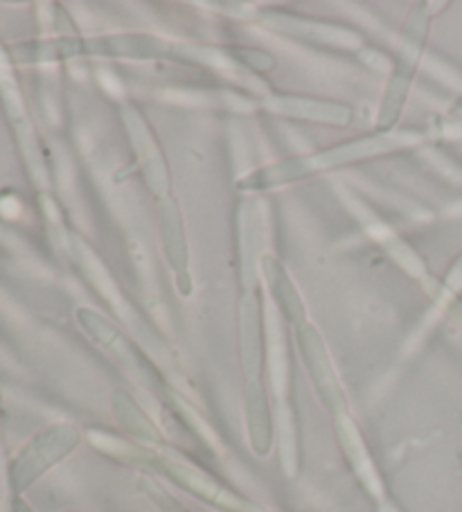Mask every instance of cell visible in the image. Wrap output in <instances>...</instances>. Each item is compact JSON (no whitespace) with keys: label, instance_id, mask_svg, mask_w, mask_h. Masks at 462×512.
Instances as JSON below:
<instances>
[{"label":"cell","instance_id":"6da1fadb","mask_svg":"<svg viewBox=\"0 0 462 512\" xmlns=\"http://www.w3.org/2000/svg\"><path fill=\"white\" fill-rule=\"evenodd\" d=\"M19 512H28V508H23V506H21V508H19Z\"/></svg>","mask_w":462,"mask_h":512}]
</instances>
